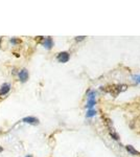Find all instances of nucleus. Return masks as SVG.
<instances>
[{
  "label": "nucleus",
  "instance_id": "obj_1",
  "mask_svg": "<svg viewBox=\"0 0 140 157\" xmlns=\"http://www.w3.org/2000/svg\"><path fill=\"white\" fill-rule=\"evenodd\" d=\"M57 59L60 63H67L70 59V55L67 52H62L58 55Z\"/></svg>",
  "mask_w": 140,
  "mask_h": 157
},
{
  "label": "nucleus",
  "instance_id": "obj_2",
  "mask_svg": "<svg viewBox=\"0 0 140 157\" xmlns=\"http://www.w3.org/2000/svg\"><path fill=\"white\" fill-rule=\"evenodd\" d=\"M18 77H19L21 82H26L28 80V71L26 69H21L18 73Z\"/></svg>",
  "mask_w": 140,
  "mask_h": 157
},
{
  "label": "nucleus",
  "instance_id": "obj_3",
  "mask_svg": "<svg viewBox=\"0 0 140 157\" xmlns=\"http://www.w3.org/2000/svg\"><path fill=\"white\" fill-rule=\"evenodd\" d=\"M23 123H26V124H30V125H38L39 124V120L38 118L34 117V116H27V117H24L22 120Z\"/></svg>",
  "mask_w": 140,
  "mask_h": 157
},
{
  "label": "nucleus",
  "instance_id": "obj_4",
  "mask_svg": "<svg viewBox=\"0 0 140 157\" xmlns=\"http://www.w3.org/2000/svg\"><path fill=\"white\" fill-rule=\"evenodd\" d=\"M42 44H43V46L45 47V48H47V49H50L52 47V45H53V42H52V39L50 37H47V38H45L44 39V41L42 42Z\"/></svg>",
  "mask_w": 140,
  "mask_h": 157
},
{
  "label": "nucleus",
  "instance_id": "obj_5",
  "mask_svg": "<svg viewBox=\"0 0 140 157\" xmlns=\"http://www.w3.org/2000/svg\"><path fill=\"white\" fill-rule=\"evenodd\" d=\"M11 89V85L7 84V83H4L2 84V86L0 87V95H6L7 92Z\"/></svg>",
  "mask_w": 140,
  "mask_h": 157
},
{
  "label": "nucleus",
  "instance_id": "obj_6",
  "mask_svg": "<svg viewBox=\"0 0 140 157\" xmlns=\"http://www.w3.org/2000/svg\"><path fill=\"white\" fill-rule=\"evenodd\" d=\"M126 149H127V151L129 152L130 154H131V155H134V156H136V155H140V153L138 151L136 150V149L134 148L133 146H126Z\"/></svg>",
  "mask_w": 140,
  "mask_h": 157
},
{
  "label": "nucleus",
  "instance_id": "obj_7",
  "mask_svg": "<svg viewBox=\"0 0 140 157\" xmlns=\"http://www.w3.org/2000/svg\"><path fill=\"white\" fill-rule=\"evenodd\" d=\"M95 105H96V100H88L86 107H87L88 109H93V107Z\"/></svg>",
  "mask_w": 140,
  "mask_h": 157
},
{
  "label": "nucleus",
  "instance_id": "obj_8",
  "mask_svg": "<svg viewBox=\"0 0 140 157\" xmlns=\"http://www.w3.org/2000/svg\"><path fill=\"white\" fill-rule=\"evenodd\" d=\"M96 115V110L95 109H88L87 113H86V116L87 117H93V116Z\"/></svg>",
  "mask_w": 140,
  "mask_h": 157
},
{
  "label": "nucleus",
  "instance_id": "obj_9",
  "mask_svg": "<svg viewBox=\"0 0 140 157\" xmlns=\"http://www.w3.org/2000/svg\"><path fill=\"white\" fill-rule=\"evenodd\" d=\"M95 97H96V92L93 90H90L88 93V100H95Z\"/></svg>",
  "mask_w": 140,
  "mask_h": 157
},
{
  "label": "nucleus",
  "instance_id": "obj_10",
  "mask_svg": "<svg viewBox=\"0 0 140 157\" xmlns=\"http://www.w3.org/2000/svg\"><path fill=\"white\" fill-rule=\"evenodd\" d=\"M110 136L113 139H115V140H118L119 139V136H118V134L115 133V132H110Z\"/></svg>",
  "mask_w": 140,
  "mask_h": 157
},
{
  "label": "nucleus",
  "instance_id": "obj_11",
  "mask_svg": "<svg viewBox=\"0 0 140 157\" xmlns=\"http://www.w3.org/2000/svg\"><path fill=\"white\" fill-rule=\"evenodd\" d=\"M133 80H134L136 83H139V84H140V75H134V77H133Z\"/></svg>",
  "mask_w": 140,
  "mask_h": 157
},
{
  "label": "nucleus",
  "instance_id": "obj_12",
  "mask_svg": "<svg viewBox=\"0 0 140 157\" xmlns=\"http://www.w3.org/2000/svg\"><path fill=\"white\" fill-rule=\"evenodd\" d=\"M85 38H86V37H84V36H83V37H76V38H75V40H76V41H82V40H84Z\"/></svg>",
  "mask_w": 140,
  "mask_h": 157
},
{
  "label": "nucleus",
  "instance_id": "obj_13",
  "mask_svg": "<svg viewBox=\"0 0 140 157\" xmlns=\"http://www.w3.org/2000/svg\"><path fill=\"white\" fill-rule=\"evenodd\" d=\"M25 157H32V155H27V156H25Z\"/></svg>",
  "mask_w": 140,
  "mask_h": 157
}]
</instances>
